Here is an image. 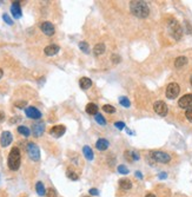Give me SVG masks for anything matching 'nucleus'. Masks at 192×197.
Masks as SVG:
<instances>
[{"label": "nucleus", "instance_id": "nucleus-1", "mask_svg": "<svg viewBox=\"0 0 192 197\" xmlns=\"http://www.w3.org/2000/svg\"><path fill=\"white\" fill-rule=\"evenodd\" d=\"M131 12L138 18H146L150 14V9L145 1H131L130 2Z\"/></svg>", "mask_w": 192, "mask_h": 197}, {"label": "nucleus", "instance_id": "nucleus-2", "mask_svg": "<svg viewBox=\"0 0 192 197\" xmlns=\"http://www.w3.org/2000/svg\"><path fill=\"white\" fill-rule=\"evenodd\" d=\"M21 163V155H20V150L18 148H13L9 155V159H7V164L9 168L12 171H16L19 169Z\"/></svg>", "mask_w": 192, "mask_h": 197}, {"label": "nucleus", "instance_id": "nucleus-3", "mask_svg": "<svg viewBox=\"0 0 192 197\" xmlns=\"http://www.w3.org/2000/svg\"><path fill=\"white\" fill-rule=\"evenodd\" d=\"M179 92H180L179 85H178L177 83H170V84L167 85V88H166L165 95L169 99H175L178 97Z\"/></svg>", "mask_w": 192, "mask_h": 197}, {"label": "nucleus", "instance_id": "nucleus-4", "mask_svg": "<svg viewBox=\"0 0 192 197\" xmlns=\"http://www.w3.org/2000/svg\"><path fill=\"white\" fill-rule=\"evenodd\" d=\"M27 153H28L30 158L34 162L39 161V158H40V150L38 148V145L34 143H30L27 145Z\"/></svg>", "mask_w": 192, "mask_h": 197}, {"label": "nucleus", "instance_id": "nucleus-5", "mask_svg": "<svg viewBox=\"0 0 192 197\" xmlns=\"http://www.w3.org/2000/svg\"><path fill=\"white\" fill-rule=\"evenodd\" d=\"M151 158L155 162H160V163H169L171 161L170 155L163 151H153L151 152Z\"/></svg>", "mask_w": 192, "mask_h": 197}, {"label": "nucleus", "instance_id": "nucleus-6", "mask_svg": "<svg viewBox=\"0 0 192 197\" xmlns=\"http://www.w3.org/2000/svg\"><path fill=\"white\" fill-rule=\"evenodd\" d=\"M153 110H155V112H156L157 115H159V116H162V117H165L166 115H167V112H169V108H167V105H166L163 100H158V102H156V103L153 104Z\"/></svg>", "mask_w": 192, "mask_h": 197}, {"label": "nucleus", "instance_id": "nucleus-7", "mask_svg": "<svg viewBox=\"0 0 192 197\" xmlns=\"http://www.w3.org/2000/svg\"><path fill=\"white\" fill-rule=\"evenodd\" d=\"M170 31H171V34H172V37L175 38L176 40H179L182 38L183 30H182L180 25L177 21H175V20L172 23H170Z\"/></svg>", "mask_w": 192, "mask_h": 197}, {"label": "nucleus", "instance_id": "nucleus-8", "mask_svg": "<svg viewBox=\"0 0 192 197\" xmlns=\"http://www.w3.org/2000/svg\"><path fill=\"white\" fill-rule=\"evenodd\" d=\"M178 105H179V108L186 109V110L192 109V93L184 95L182 98H179V100H178Z\"/></svg>", "mask_w": 192, "mask_h": 197}, {"label": "nucleus", "instance_id": "nucleus-9", "mask_svg": "<svg viewBox=\"0 0 192 197\" xmlns=\"http://www.w3.org/2000/svg\"><path fill=\"white\" fill-rule=\"evenodd\" d=\"M25 113L28 118L31 119H40L41 118V112L34 106H28L25 109Z\"/></svg>", "mask_w": 192, "mask_h": 197}, {"label": "nucleus", "instance_id": "nucleus-10", "mask_svg": "<svg viewBox=\"0 0 192 197\" xmlns=\"http://www.w3.org/2000/svg\"><path fill=\"white\" fill-rule=\"evenodd\" d=\"M40 28H41V31L44 32V34H46V36H53L54 32H55V28L53 26V24L52 23H50V21H44V23H41Z\"/></svg>", "mask_w": 192, "mask_h": 197}, {"label": "nucleus", "instance_id": "nucleus-11", "mask_svg": "<svg viewBox=\"0 0 192 197\" xmlns=\"http://www.w3.org/2000/svg\"><path fill=\"white\" fill-rule=\"evenodd\" d=\"M12 139H13L12 134L9 131H4L1 134V137H0V144H1V146H4V148L9 146V144L12 143Z\"/></svg>", "mask_w": 192, "mask_h": 197}, {"label": "nucleus", "instance_id": "nucleus-12", "mask_svg": "<svg viewBox=\"0 0 192 197\" xmlns=\"http://www.w3.org/2000/svg\"><path fill=\"white\" fill-rule=\"evenodd\" d=\"M45 131V124L44 123H41V122H39V123H35L32 125V132L34 134L35 137H40L41 134H44Z\"/></svg>", "mask_w": 192, "mask_h": 197}, {"label": "nucleus", "instance_id": "nucleus-13", "mask_svg": "<svg viewBox=\"0 0 192 197\" xmlns=\"http://www.w3.org/2000/svg\"><path fill=\"white\" fill-rule=\"evenodd\" d=\"M11 13L16 19H19L21 17V9H20V2L19 1H13L11 6Z\"/></svg>", "mask_w": 192, "mask_h": 197}, {"label": "nucleus", "instance_id": "nucleus-14", "mask_svg": "<svg viewBox=\"0 0 192 197\" xmlns=\"http://www.w3.org/2000/svg\"><path fill=\"white\" fill-rule=\"evenodd\" d=\"M60 51V47L58 46V45L55 44H51L48 45V46H46L44 48V52L46 56H50V57H52V56H55V54L58 53Z\"/></svg>", "mask_w": 192, "mask_h": 197}, {"label": "nucleus", "instance_id": "nucleus-15", "mask_svg": "<svg viewBox=\"0 0 192 197\" xmlns=\"http://www.w3.org/2000/svg\"><path fill=\"white\" fill-rule=\"evenodd\" d=\"M65 131H66V127L64 125H55L51 129L50 134L54 136V137H57V138H59V137H61L62 134H65Z\"/></svg>", "mask_w": 192, "mask_h": 197}, {"label": "nucleus", "instance_id": "nucleus-16", "mask_svg": "<svg viewBox=\"0 0 192 197\" xmlns=\"http://www.w3.org/2000/svg\"><path fill=\"white\" fill-rule=\"evenodd\" d=\"M108 145H110V143H108V141H107V139L100 138V139H98V141H97L96 148L98 149V150H100V151H104V150H106V149L108 148Z\"/></svg>", "mask_w": 192, "mask_h": 197}, {"label": "nucleus", "instance_id": "nucleus-17", "mask_svg": "<svg viewBox=\"0 0 192 197\" xmlns=\"http://www.w3.org/2000/svg\"><path fill=\"white\" fill-rule=\"evenodd\" d=\"M79 85H80V88L83 90H87L92 86V81L90 78H87V77H83L79 81Z\"/></svg>", "mask_w": 192, "mask_h": 197}, {"label": "nucleus", "instance_id": "nucleus-18", "mask_svg": "<svg viewBox=\"0 0 192 197\" xmlns=\"http://www.w3.org/2000/svg\"><path fill=\"white\" fill-rule=\"evenodd\" d=\"M86 112H87L88 115H91V116H96L97 113H98V106L94 103H88L87 105H86Z\"/></svg>", "mask_w": 192, "mask_h": 197}, {"label": "nucleus", "instance_id": "nucleus-19", "mask_svg": "<svg viewBox=\"0 0 192 197\" xmlns=\"http://www.w3.org/2000/svg\"><path fill=\"white\" fill-rule=\"evenodd\" d=\"M119 187H120L123 190H129V189L132 188V182L130 179L123 178L119 181Z\"/></svg>", "mask_w": 192, "mask_h": 197}, {"label": "nucleus", "instance_id": "nucleus-20", "mask_svg": "<svg viewBox=\"0 0 192 197\" xmlns=\"http://www.w3.org/2000/svg\"><path fill=\"white\" fill-rule=\"evenodd\" d=\"M187 64V58L186 57H178L177 59H176L175 62V66L177 69H180V67H183L184 65H186Z\"/></svg>", "mask_w": 192, "mask_h": 197}, {"label": "nucleus", "instance_id": "nucleus-21", "mask_svg": "<svg viewBox=\"0 0 192 197\" xmlns=\"http://www.w3.org/2000/svg\"><path fill=\"white\" fill-rule=\"evenodd\" d=\"M83 153L86 157V159H88V161H92L93 159V151H92V149L90 146H87V145L84 146L83 148Z\"/></svg>", "mask_w": 192, "mask_h": 197}, {"label": "nucleus", "instance_id": "nucleus-22", "mask_svg": "<svg viewBox=\"0 0 192 197\" xmlns=\"http://www.w3.org/2000/svg\"><path fill=\"white\" fill-rule=\"evenodd\" d=\"M35 190H37V192H38L39 196H45L46 195V189H45L43 182H38L35 184Z\"/></svg>", "mask_w": 192, "mask_h": 197}, {"label": "nucleus", "instance_id": "nucleus-23", "mask_svg": "<svg viewBox=\"0 0 192 197\" xmlns=\"http://www.w3.org/2000/svg\"><path fill=\"white\" fill-rule=\"evenodd\" d=\"M125 157H126V159H129L131 162L139 159V155L137 152H134V151H125Z\"/></svg>", "mask_w": 192, "mask_h": 197}, {"label": "nucleus", "instance_id": "nucleus-24", "mask_svg": "<svg viewBox=\"0 0 192 197\" xmlns=\"http://www.w3.org/2000/svg\"><path fill=\"white\" fill-rule=\"evenodd\" d=\"M93 52L96 56H100V54H103L105 52V45L103 43H99V44H97L94 46V48H93Z\"/></svg>", "mask_w": 192, "mask_h": 197}, {"label": "nucleus", "instance_id": "nucleus-25", "mask_svg": "<svg viewBox=\"0 0 192 197\" xmlns=\"http://www.w3.org/2000/svg\"><path fill=\"white\" fill-rule=\"evenodd\" d=\"M18 132H19V134H21L23 136H25V137H28V136H30V134H31L30 129H28L27 126H24V125H19V126H18Z\"/></svg>", "mask_w": 192, "mask_h": 197}, {"label": "nucleus", "instance_id": "nucleus-26", "mask_svg": "<svg viewBox=\"0 0 192 197\" xmlns=\"http://www.w3.org/2000/svg\"><path fill=\"white\" fill-rule=\"evenodd\" d=\"M66 176L69 177L70 179H72V181H78L79 179V177H78V175L74 172V171H72V170H67L66 171Z\"/></svg>", "mask_w": 192, "mask_h": 197}, {"label": "nucleus", "instance_id": "nucleus-27", "mask_svg": "<svg viewBox=\"0 0 192 197\" xmlns=\"http://www.w3.org/2000/svg\"><path fill=\"white\" fill-rule=\"evenodd\" d=\"M119 103H120V105L125 106V108H129V106L131 105L129 98H126V97H120V98H119Z\"/></svg>", "mask_w": 192, "mask_h": 197}, {"label": "nucleus", "instance_id": "nucleus-28", "mask_svg": "<svg viewBox=\"0 0 192 197\" xmlns=\"http://www.w3.org/2000/svg\"><path fill=\"white\" fill-rule=\"evenodd\" d=\"M103 110H104L105 112H107V113H114L116 112V108L112 106V105H108V104H106L103 106Z\"/></svg>", "mask_w": 192, "mask_h": 197}, {"label": "nucleus", "instance_id": "nucleus-29", "mask_svg": "<svg viewBox=\"0 0 192 197\" xmlns=\"http://www.w3.org/2000/svg\"><path fill=\"white\" fill-rule=\"evenodd\" d=\"M79 47H80V50L84 51L85 53H87L88 52V44L86 41H80V43H79Z\"/></svg>", "mask_w": 192, "mask_h": 197}, {"label": "nucleus", "instance_id": "nucleus-30", "mask_svg": "<svg viewBox=\"0 0 192 197\" xmlns=\"http://www.w3.org/2000/svg\"><path fill=\"white\" fill-rule=\"evenodd\" d=\"M96 120L97 123H99V124H101V125H105L106 124V120H105V118L100 113H97L96 115Z\"/></svg>", "mask_w": 192, "mask_h": 197}, {"label": "nucleus", "instance_id": "nucleus-31", "mask_svg": "<svg viewBox=\"0 0 192 197\" xmlns=\"http://www.w3.org/2000/svg\"><path fill=\"white\" fill-rule=\"evenodd\" d=\"M45 197H57V192H55V190L52 188L47 189L46 190V195H45Z\"/></svg>", "mask_w": 192, "mask_h": 197}, {"label": "nucleus", "instance_id": "nucleus-32", "mask_svg": "<svg viewBox=\"0 0 192 197\" xmlns=\"http://www.w3.org/2000/svg\"><path fill=\"white\" fill-rule=\"evenodd\" d=\"M14 105H16V108H18V109H24L27 105V103H26V100H18V102L14 103Z\"/></svg>", "mask_w": 192, "mask_h": 197}, {"label": "nucleus", "instance_id": "nucleus-33", "mask_svg": "<svg viewBox=\"0 0 192 197\" xmlns=\"http://www.w3.org/2000/svg\"><path fill=\"white\" fill-rule=\"evenodd\" d=\"M118 172L122 174V175H126V174H129V169L125 165H119L118 167Z\"/></svg>", "mask_w": 192, "mask_h": 197}, {"label": "nucleus", "instance_id": "nucleus-34", "mask_svg": "<svg viewBox=\"0 0 192 197\" xmlns=\"http://www.w3.org/2000/svg\"><path fill=\"white\" fill-rule=\"evenodd\" d=\"M2 19H4V21H5L6 24H9V25H13V20L9 18V14H6V13H5V14L2 16Z\"/></svg>", "mask_w": 192, "mask_h": 197}, {"label": "nucleus", "instance_id": "nucleus-35", "mask_svg": "<svg viewBox=\"0 0 192 197\" xmlns=\"http://www.w3.org/2000/svg\"><path fill=\"white\" fill-rule=\"evenodd\" d=\"M185 117H186V119H187L189 122H192V109L186 110V112H185Z\"/></svg>", "mask_w": 192, "mask_h": 197}, {"label": "nucleus", "instance_id": "nucleus-36", "mask_svg": "<svg viewBox=\"0 0 192 197\" xmlns=\"http://www.w3.org/2000/svg\"><path fill=\"white\" fill-rule=\"evenodd\" d=\"M114 125H116V127H117V129L123 130V129H124V126H125V124H124L123 122H116V123H114Z\"/></svg>", "mask_w": 192, "mask_h": 197}, {"label": "nucleus", "instance_id": "nucleus-37", "mask_svg": "<svg viewBox=\"0 0 192 197\" xmlns=\"http://www.w3.org/2000/svg\"><path fill=\"white\" fill-rule=\"evenodd\" d=\"M112 60H113V63H119V62H120V57H119V56H117V54H113V56H112Z\"/></svg>", "mask_w": 192, "mask_h": 197}, {"label": "nucleus", "instance_id": "nucleus-38", "mask_svg": "<svg viewBox=\"0 0 192 197\" xmlns=\"http://www.w3.org/2000/svg\"><path fill=\"white\" fill-rule=\"evenodd\" d=\"M90 194H91V195H93V196H96V195H98V190H97L96 188L90 189Z\"/></svg>", "mask_w": 192, "mask_h": 197}, {"label": "nucleus", "instance_id": "nucleus-39", "mask_svg": "<svg viewBox=\"0 0 192 197\" xmlns=\"http://www.w3.org/2000/svg\"><path fill=\"white\" fill-rule=\"evenodd\" d=\"M167 177V175H166V172H162L160 175H159V178L160 179H165Z\"/></svg>", "mask_w": 192, "mask_h": 197}, {"label": "nucleus", "instance_id": "nucleus-40", "mask_svg": "<svg viewBox=\"0 0 192 197\" xmlns=\"http://www.w3.org/2000/svg\"><path fill=\"white\" fill-rule=\"evenodd\" d=\"M4 118H5L4 112H1V111H0V122H2V120H4Z\"/></svg>", "mask_w": 192, "mask_h": 197}, {"label": "nucleus", "instance_id": "nucleus-41", "mask_svg": "<svg viewBox=\"0 0 192 197\" xmlns=\"http://www.w3.org/2000/svg\"><path fill=\"white\" fill-rule=\"evenodd\" d=\"M136 176H137L138 178H143V176H141V174H140V172H138V171L136 172Z\"/></svg>", "mask_w": 192, "mask_h": 197}, {"label": "nucleus", "instance_id": "nucleus-42", "mask_svg": "<svg viewBox=\"0 0 192 197\" xmlns=\"http://www.w3.org/2000/svg\"><path fill=\"white\" fill-rule=\"evenodd\" d=\"M145 197H156V196H155L153 194H148V195H146Z\"/></svg>", "mask_w": 192, "mask_h": 197}, {"label": "nucleus", "instance_id": "nucleus-43", "mask_svg": "<svg viewBox=\"0 0 192 197\" xmlns=\"http://www.w3.org/2000/svg\"><path fill=\"white\" fill-rule=\"evenodd\" d=\"M2 74H4V72H2V70L0 69V79H1V77H2Z\"/></svg>", "mask_w": 192, "mask_h": 197}, {"label": "nucleus", "instance_id": "nucleus-44", "mask_svg": "<svg viewBox=\"0 0 192 197\" xmlns=\"http://www.w3.org/2000/svg\"><path fill=\"white\" fill-rule=\"evenodd\" d=\"M190 83H191V86H192V77H191V79H190Z\"/></svg>", "mask_w": 192, "mask_h": 197}, {"label": "nucleus", "instance_id": "nucleus-45", "mask_svg": "<svg viewBox=\"0 0 192 197\" xmlns=\"http://www.w3.org/2000/svg\"><path fill=\"white\" fill-rule=\"evenodd\" d=\"M84 197H91V196H84Z\"/></svg>", "mask_w": 192, "mask_h": 197}]
</instances>
